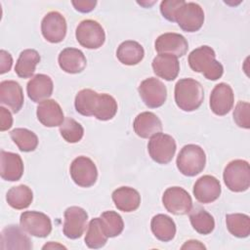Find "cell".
Listing matches in <instances>:
<instances>
[{"label": "cell", "instance_id": "obj_34", "mask_svg": "<svg viewBox=\"0 0 250 250\" xmlns=\"http://www.w3.org/2000/svg\"><path fill=\"white\" fill-rule=\"evenodd\" d=\"M10 137L23 152H29L36 149L38 146V137L36 134L26 128H16L10 132Z\"/></svg>", "mask_w": 250, "mask_h": 250}, {"label": "cell", "instance_id": "obj_11", "mask_svg": "<svg viewBox=\"0 0 250 250\" xmlns=\"http://www.w3.org/2000/svg\"><path fill=\"white\" fill-rule=\"evenodd\" d=\"M165 209L174 215L188 214L192 208V199L189 193L180 187L168 188L162 195Z\"/></svg>", "mask_w": 250, "mask_h": 250}, {"label": "cell", "instance_id": "obj_1", "mask_svg": "<svg viewBox=\"0 0 250 250\" xmlns=\"http://www.w3.org/2000/svg\"><path fill=\"white\" fill-rule=\"evenodd\" d=\"M188 62L193 71L202 73L208 80H218L224 73L222 63L216 60L215 51L207 45L200 46L191 51Z\"/></svg>", "mask_w": 250, "mask_h": 250}, {"label": "cell", "instance_id": "obj_6", "mask_svg": "<svg viewBox=\"0 0 250 250\" xmlns=\"http://www.w3.org/2000/svg\"><path fill=\"white\" fill-rule=\"evenodd\" d=\"M78 43L87 49H99L105 40L103 26L94 20H84L79 22L75 30Z\"/></svg>", "mask_w": 250, "mask_h": 250}, {"label": "cell", "instance_id": "obj_40", "mask_svg": "<svg viewBox=\"0 0 250 250\" xmlns=\"http://www.w3.org/2000/svg\"><path fill=\"white\" fill-rule=\"evenodd\" d=\"M71 4L75 8V10L80 13H90L95 9V7L97 5V1H95V0H78V1H72Z\"/></svg>", "mask_w": 250, "mask_h": 250}, {"label": "cell", "instance_id": "obj_28", "mask_svg": "<svg viewBox=\"0 0 250 250\" xmlns=\"http://www.w3.org/2000/svg\"><path fill=\"white\" fill-rule=\"evenodd\" d=\"M40 62V55L34 49L23 50L16 62L15 71L21 78H32L36 65Z\"/></svg>", "mask_w": 250, "mask_h": 250}, {"label": "cell", "instance_id": "obj_4", "mask_svg": "<svg viewBox=\"0 0 250 250\" xmlns=\"http://www.w3.org/2000/svg\"><path fill=\"white\" fill-rule=\"evenodd\" d=\"M227 188L234 192H242L250 187V167L246 160L234 159L227 164L223 174Z\"/></svg>", "mask_w": 250, "mask_h": 250}, {"label": "cell", "instance_id": "obj_20", "mask_svg": "<svg viewBox=\"0 0 250 250\" xmlns=\"http://www.w3.org/2000/svg\"><path fill=\"white\" fill-rule=\"evenodd\" d=\"M1 249H26L32 248L29 237L24 233L21 227L10 225L1 231Z\"/></svg>", "mask_w": 250, "mask_h": 250}, {"label": "cell", "instance_id": "obj_17", "mask_svg": "<svg viewBox=\"0 0 250 250\" xmlns=\"http://www.w3.org/2000/svg\"><path fill=\"white\" fill-rule=\"evenodd\" d=\"M21 86L14 80H4L0 83V103L8 106L14 113L19 112L23 105Z\"/></svg>", "mask_w": 250, "mask_h": 250}, {"label": "cell", "instance_id": "obj_27", "mask_svg": "<svg viewBox=\"0 0 250 250\" xmlns=\"http://www.w3.org/2000/svg\"><path fill=\"white\" fill-rule=\"evenodd\" d=\"M151 231L154 236L163 242L171 241L176 234V224L173 219L164 214L155 215L150 222Z\"/></svg>", "mask_w": 250, "mask_h": 250}, {"label": "cell", "instance_id": "obj_26", "mask_svg": "<svg viewBox=\"0 0 250 250\" xmlns=\"http://www.w3.org/2000/svg\"><path fill=\"white\" fill-rule=\"evenodd\" d=\"M116 57L118 61L125 65H136L143 61L145 50L139 42L126 40L118 46Z\"/></svg>", "mask_w": 250, "mask_h": 250}, {"label": "cell", "instance_id": "obj_8", "mask_svg": "<svg viewBox=\"0 0 250 250\" xmlns=\"http://www.w3.org/2000/svg\"><path fill=\"white\" fill-rule=\"evenodd\" d=\"M140 97L149 108H156L164 104L167 99V89L162 81L149 77L141 82L138 87Z\"/></svg>", "mask_w": 250, "mask_h": 250}, {"label": "cell", "instance_id": "obj_29", "mask_svg": "<svg viewBox=\"0 0 250 250\" xmlns=\"http://www.w3.org/2000/svg\"><path fill=\"white\" fill-rule=\"evenodd\" d=\"M6 200L8 204L17 210H22L27 208L33 200V192L25 185H20L11 188L7 194Z\"/></svg>", "mask_w": 250, "mask_h": 250}, {"label": "cell", "instance_id": "obj_25", "mask_svg": "<svg viewBox=\"0 0 250 250\" xmlns=\"http://www.w3.org/2000/svg\"><path fill=\"white\" fill-rule=\"evenodd\" d=\"M112 201L115 207L122 212L136 211L141 204V195L133 188L120 187L112 192Z\"/></svg>", "mask_w": 250, "mask_h": 250}, {"label": "cell", "instance_id": "obj_30", "mask_svg": "<svg viewBox=\"0 0 250 250\" xmlns=\"http://www.w3.org/2000/svg\"><path fill=\"white\" fill-rule=\"evenodd\" d=\"M189 221L194 230L200 234L206 235L214 230L215 221L213 216L201 207L191 208Z\"/></svg>", "mask_w": 250, "mask_h": 250}, {"label": "cell", "instance_id": "obj_38", "mask_svg": "<svg viewBox=\"0 0 250 250\" xmlns=\"http://www.w3.org/2000/svg\"><path fill=\"white\" fill-rule=\"evenodd\" d=\"M232 115L238 127L243 129L250 128V104L248 102L239 101L234 107Z\"/></svg>", "mask_w": 250, "mask_h": 250}, {"label": "cell", "instance_id": "obj_13", "mask_svg": "<svg viewBox=\"0 0 250 250\" xmlns=\"http://www.w3.org/2000/svg\"><path fill=\"white\" fill-rule=\"evenodd\" d=\"M88 221L87 212L78 206H70L64 211L63 234L70 239H77L84 233Z\"/></svg>", "mask_w": 250, "mask_h": 250}, {"label": "cell", "instance_id": "obj_14", "mask_svg": "<svg viewBox=\"0 0 250 250\" xmlns=\"http://www.w3.org/2000/svg\"><path fill=\"white\" fill-rule=\"evenodd\" d=\"M154 48L158 54H169L180 58L187 54L188 43L182 34L166 32L156 38Z\"/></svg>", "mask_w": 250, "mask_h": 250}, {"label": "cell", "instance_id": "obj_21", "mask_svg": "<svg viewBox=\"0 0 250 250\" xmlns=\"http://www.w3.org/2000/svg\"><path fill=\"white\" fill-rule=\"evenodd\" d=\"M54 90L53 80L50 76L42 73L34 75L26 85L28 98L34 103H41L48 100Z\"/></svg>", "mask_w": 250, "mask_h": 250}, {"label": "cell", "instance_id": "obj_7", "mask_svg": "<svg viewBox=\"0 0 250 250\" xmlns=\"http://www.w3.org/2000/svg\"><path fill=\"white\" fill-rule=\"evenodd\" d=\"M70 177L81 188H90L98 179V169L94 161L87 156H78L70 164Z\"/></svg>", "mask_w": 250, "mask_h": 250}, {"label": "cell", "instance_id": "obj_9", "mask_svg": "<svg viewBox=\"0 0 250 250\" xmlns=\"http://www.w3.org/2000/svg\"><path fill=\"white\" fill-rule=\"evenodd\" d=\"M175 22L187 32L198 31L204 22V12L200 5L194 2H186L177 12Z\"/></svg>", "mask_w": 250, "mask_h": 250}, {"label": "cell", "instance_id": "obj_44", "mask_svg": "<svg viewBox=\"0 0 250 250\" xmlns=\"http://www.w3.org/2000/svg\"><path fill=\"white\" fill-rule=\"evenodd\" d=\"M57 248H63V249H65L66 247H64V246L62 245V244H59L58 242L54 243L53 241H50L49 243H46V244L42 247V249H57Z\"/></svg>", "mask_w": 250, "mask_h": 250}, {"label": "cell", "instance_id": "obj_35", "mask_svg": "<svg viewBox=\"0 0 250 250\" xmlns=\"http://www.w3.org/2000/svg\"><path fill=\"white\" fill-rule=\"evenodd\" d=\"M117 102L108 94H100L97 102L94 116L101 121H107L112 119L117 112Z\"/></svg>", "mask_w": 250, "mask_h": 250}, {"label": "cell", "instance_id": "obj_31", "mask_svg": "<svg viewBox=\"0 0 250 250\" xmlns=\"http://www.w3.org/2000/svg\"><path fill=\"white\" fill-rule=\"evenodd\" d=\"M99 95V93L92 89L80 90L76 94L74 100L76 111L84 116H94Z\"/></svg>", "mask_w": 250, "mask_h": 250}, {"label": "cell", "instance_id": "obj_32", "mask_svg": "<svg viewBox=\"0 0 250 250\" xmlns=\"http://www.w3.org/2000/svg\"><path fill=\"white\" fill-rule=\"evenodd\" d=\"M108 236L105 234L100 218H94L89 222L85 235V244L92 249L102 248L105 245Z\"/></svg>", "mask_w": 250, "mask_h": 250}, {"label": "cell", "instance_id": "obj_19", "mask_svg": "<svg viewBox=\"0 0 250 250\" xmlns=\"http://www.w3.org/2000/svg\"><path fill=\"white\" fill-rule=\"evenodd\" d=\"M36 115L39 122L45 127L61 126L64 120V115L61 105L55 100H45L37 105Z\"/></svg>", "mask_w": 250, "mask_h": 250}, {"label": "cell", "instance_id": "obj_16", "mask_svg": "<svg viewBox=\"0 0 250 250\" xmlns=\"http://www.w3.org/2000/svg\"><path fill=\"white\" fill-rule=\"evenodd\" d=\"M192 191L198 202L208 204L220 197L222 188L217 178L211 175H204L195 182Z\"/></svg>", "mask_w": 250, "mask_h": 250}, {"label": "cell", "instance_id": "obj_23", "mask_svg": "<svg viewBox=\"0 0 250 250\" xmlns=\"http://www.w3.org/2000/svg\"><path fill=\"white\" fill-rule=\"evenodd\" d=\"M133 128L139 137L148 139L162 131V123L158 116L153 112L144 111L136 116Z\"/></svg>", "mask_w": 250, "mask_h": 250}, {"label": "cell", "instance_id": "obj_15", "mask_svg": "<svg viewBox=\"0 0 250 250\" xmlns=\"http://www.w3.org/2000/svg\"><path fill=\"white\" fill-rule=\"evenodd\" d=\"M234 104L232 88L227 83L217 84L210 94V108L216 115L224 116L230 111Z\"/></svg>", "mask_w": 250, "mask_h": 250}, {"label": "cell", "instance_id": "obj_39", "mask_svg": "<svg viewBox=\"0 0 250 250\" xmlns=\"http://www.w3.org/2000/svg\"><path fill=\"white\" fill-rule=\"evenodd\" d=\"M186 3L184 0H166L160 3V12L167 21L175 22V17L178 10Z\"/></svg>", "mask_w": 250, "mask_h": 250}, {"label": "cell", "instance_id": "obj_22", "mask_svg": "<svg viewBox=\"0 0 250 250\" xmlns=\"http://www.w3.org/2000/svg\"><path fill=\"white\" fill-rule=\"evenodd\" d=\"M58 62L64 72L70 74L82 72L87 65V60L83 52L79 49L70 47L63 49L60 53Z\"/></svg>", "mask_w": 250, "mask_h": 250}, {"label": "cell", "instance_id": "obj_37", "mask_svg": "<svg viewBox=\"0 0 250 250\" xmlns=\"http://www.w3.org/2000/svg\"><path fill=\"white\" fill-rule=\"evenodd\" d=\"M60 133L64 141L70 144H75L81 141L83 138L84 129L82 125L75 119L66 117L60 126Z\"/></svg>", "mask_w": 250, "mask_h": 250}, {"label": "cell", "instance_id": "obj_36", "mask_svg": "<svg viewBox=\"0 0 250 250\" xmlns=\"http://www.w3.org/2000/svg\"><path fill=\"white\" fill-rule=\"evenodd\" d=\"M104 232L108 237L118 236L124 229L122 217L115 211H105L100 217Z\"/></svg>", "mask_w": 250, "mask_h": 250}, {"label": "cell", "instance_id": "obj_10", "mask_svg": "<svg viewBox=\"0 0 250 250\" xmlns=\"http://www.w3.org/2000/svg\"><path fill=\"white\" fill-rule=\"evenodd\" d=\"M20 225L28 234L36 237H47L52 231L51 219L38 211H25L21 214Z\"/></svg>", "mask_w": 250, "mask_h": 250}, {"label": "cell", "instance_id": "obj_24", "mask_svg": "<svg viewBox=\"0 0 250 250\" xmlns=\"http://www.w3.org/2000/svg\"><path fill=\"white\" fill-rule=\"evenodd\" d=\"M151 66L156 76L167 81L176 79L180 71L178 58L169 54H158L152 60Z\"/></svg>", "mask_w": 250, "mask_h": 250}, {"label": "cell", "instance_id": "obj_2", "mask_svg": "<svg viewBox=\"0 0 250 250\" xmlns=\"http://www.w3.org/2000/svg\"><path fill=\"white\" fill-rule=\"evenodd\" d=\"M175 102L184 111H193L200 107L204 100L202 85L195 79L183 78L175 85Z\"/></svg>", "mask_w": 250, "mask_h": 250}, {"label": "cell", "instance_id": "obj_41", "mask_svg": "<svg viewBox=\"0 0 250 250\" xmlns=\"http://www.w3.org/2000/svg\"><path fill=\"white\" fill-rule=\"evenodd\" d=\"M13 125V117L11 112L4 106H0V131H6Z\"/></svg>", "mask_w": 250, "mask_h": 250}, {"label": "cell", "instance_id": "obj_42", "mask_svg": "<svg viewBox=\"0 0 250 250\" xmlns=\"http://www.w3.org/2000/svg\"><path fill=\"white\" fill-rule=\"evenodd\" d=\"M13 64V58L11 54L5 50L0 51V73L4 74L11 70Z\"/></svg>", "mask_w": 250, "mask_h": 250}, {"label": "cell", "instance_id": "obj_12", "mask_svg": "<svg viewBox=\"0 0 250 250\" xmlns=\"http://www.w3.org/2000/svg\"><path fill=\"white\" fill-rule=\"evenodd\" d=\"M66 29L67 25L64 17L57 11L46 14L41 21L42 35L50 43L62 42L66 35Z\"/></svg>", "mask_w": 250, "mask_h": 250}, {"label": "cell", "instance_id": "obj_43", "mask_svg": "<svg viewBox=\"0 0 250 250\" xmlns=\"http://www.w3.org/2000/svg\"><path fill=\"white\" fill-rule=\"evenodd\" d=\"M181 248L182 249H205L206 247L198 240H188Z\"/></svg>", "mask_w": 250, "mask_h": 250}, {"label": "cell", "instance_id": "obj_33", "mask_svg": "<svg viewBox=\"0 0 250 250\" xmlns=\"http://www.w3.org/2000/svg\"><path fill=\"white\" fill-rule=\"evenodd\" d=\"M226 224L229 231L235 237L245 238L250 234V217L246 214H228Z\"/></svg>", "mask_w": 250, "mask_h": 250}, {"label": "cell", "instance_id": "obj_18", "mask_svg": "<svg viewBox=\"0 0 250 250\" xmlns=\"http://www.w3.org/2000/svg\"><path fill=\"white\" fill-rule=\"evenodd\" d=\"M23 174V162L21 157L14 152L1 150L0 152V176L8 182L19 181Z\"/></svg>", "mask_w": 250, "mask_h": 250}, {"label": "cell", "instance_id": "obj_5", "mask_svg": "<svg viewBox=\"0 0 250 250\" xmlns=\"http://www.w3.org/2000/svg\"><path fill=\"white\" fill-rule=\"evenodd\" d=\"M176 148L175 139L172 136L161 132L149 138L147 144V151L151 159L162 165L172 161Z\"/></svg>", "mask_w": 250, "mask_h": 250}, {"label": "cell", "instance_id": "obj_3", "mask_svg": "<svg viewBox=\"0 0 250 250\" xmlns=\"http://www.w3.org/2000/svg\"><path fill=\"white\" fill-rule=\"evenodd\" d=\"M177 168L185 176L193 177L203 171L206 155L203 148L197 145H186L177 156Z\"/></svg>", "mask_w": 250, "mask_h": 250}]
</instances>
